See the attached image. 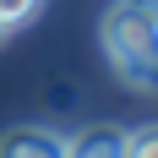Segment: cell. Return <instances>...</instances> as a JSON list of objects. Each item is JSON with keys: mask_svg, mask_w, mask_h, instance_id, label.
I'll use <instances>...</instances> for the list:
<instances>
[{"mask_svg": "<svg viewBox=\"0 0 158 158\" xmlns=\"http://www.w3.org/2000/svg\"><path fill=\"white\" fill-rule=\"evenodd\" d=\"M104 55L131 87H158V22L147 6L136 0H114L109 11H104Z\"/></svg>", "mask_w": 158, "mask_h": 158, "instance_id": "1", "label": "cell"}, {"mask_svg": "<svg viewBox=\"0 0 158 158\" xmlns=\"http://www.w3.org/2000/svg\"><path fill=\"white\" fill-rule=\"evenodd\" d=\"M0 158H65V136L49 126H11L0 131Z\"/></svg>", "mask_w": 158, "mask_h": 158, "instance_id": "2", "label": "cell"}, {"mask_svg": "<svg viewBox=\"0 0 158 158\" xmlns=\"http://www.w3.org/2000/svg\"><path fill=\"white\" fill-rule=\"evenodd\" d=\"M126 153V131L120 126H87L65 136V158H120Z\"/></svg>", "mask_w": 158, "mask_h": 158, "instance_id": "3", "label": "cell"}, {"mask_svg": "<svg viewBox=\"0 0 158 158\" xmlns=\"http://www.w3.org/2000/svg\"><path fill=\"white\" fill-rule=\"evenodd\" d=\"M120 158H158V120L126 131V153H120Z\"/></svg>", "mask_w": 158, "mask_h": 158, "instance_id": "4", "label": "cell"}, {"mask_svg": "<svg viewBox=\"0 0 158 158\" xmlns=\"http://www.w3.org/2000/svg\"><path fill=\"white\" fill-rule=\"evenodd\" d=\"M33 11H38V0H0V22H6V27H16V22H27Z\"/></svg>", "mask_w": 158, "mask_h": 158, "instance_id": "5", "label": "cell"}, {"mask_svg": "<svg viewBox=\"0 0 158 158\" xmlns=\"http://www.w3.org/2000/svg\"><path fill=\"white\" fill-rule=\"evenodd\" d=\"M147 11H153V22H158V0H153V6H147Z\"/></svg>", "mask_w": 158, "mask_h": 158, "instance_id": "6", "label": "cell"}, {"mask_svg": "<svg viewBox=\"0 0 158 158\" xmlns=\"http://www.w3.org/2000/svg\"><path fill=\"white\" fill-rule=\"evenodd\" d=\"M0 33H6V22H0Z\"/></svg>", "mask_w": 158, "mask_h": 158, "instance_id": "7", "label": "cell"}]
</instances>
